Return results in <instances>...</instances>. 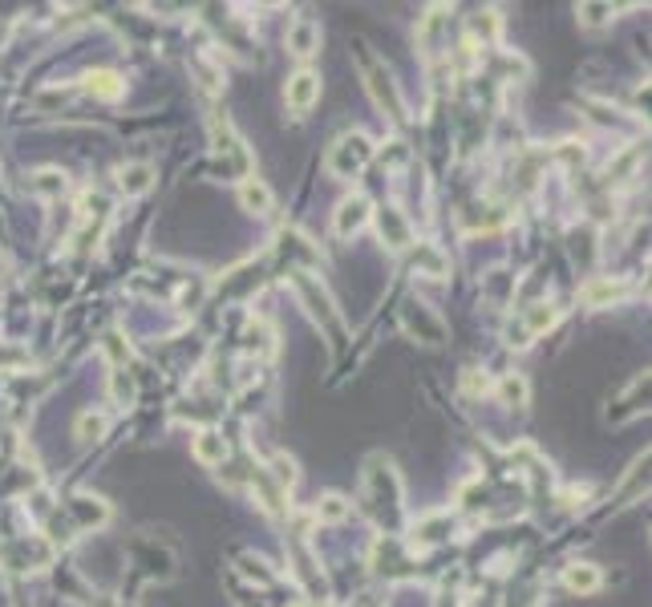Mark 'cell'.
Returning <instances> with one entry per match:
<instances>
[{"label":"cell","instance_id":"obj_1","mask_svg":"<svg viewBox=\"0 0 652 607\" xmlns=\"http://www.w3.org/2000/svg\"><path fill=\"white\" fill-rule=\"evenodd\" d=\"M373 138L361 134V129H353V134H344L341 142L328 150V170H333L336 178H353L357 170L369 166V158H373Z\"/></svg>","mask_w":652,"mask_h":607},{"label":"cell","instance_id":"obj_2","mask_svg":"<svg viewBox=\"0 0 652 607\" xmlns=\"http://www.w3.org/2000/svg\"><path fill=\"white\" fill-rule=\"evenodd\" d=\"M317 97H320V77L312 69H300V73H292V77H288V85H284L288 110L304 113V110H312V105H317Z\"/></svg>","mask_w":652,"mask_h":607},{"label":"cell","instance_id":"obj_3","mask_svg":"<svg viewBox=\"0 0 652 607\" xmlns=\"http://www.w3.org/2000/svg\"><path fill=\"white\" fill-rule=\"evenodd\" d=\"M373 219V207H369V199L365 194H353V199H344L341 207H336V219H333V227H336V235L341 239H349V235H357L361 227Z\"/></svg>","mask_w":652,"mask_h":607},{"label":"cell","instance_id":"obj_4","mask_svg":"<svg viewBox=\"0 0 652 607\" xmlns=\"http://www.w3.org/2000/svg\"><path fill=\"white\" fill-rule=\"evenodd\" d=\"M288 49H292L296 57H312L320 49V29L308 21V16H300V21L288 24Z\"/></svg>","mask_w":652,"mask_h":607},{"label":"cell","instance_id":"obj_5","mask_svg":"<svg viewBox=\"0 0 652 607\" xmlns=\"http://www.w3.org/2000/svg\"><path fill=\"white\" fill-rule=\"evenodd\" d=\"M603 575L595 563H571L567 571H563V587L567 591H579V595H592V591H600Z\"/></svg>","mask_w":652,"mask_h":607},{"label":"cell","instance_id":"obj_6","mask_svg":"<svg viewBox=\"0 0 652 607\" xmlns=\"http://www.w3.org/2000/svg\"><path fill=\"white\" fill-rule=\"evenodd\" d=\"M377 227H381V239L389 243V247H409V243H414V235H409V223L393 207L377 210Z\"/></svg>","mask_w":652,"mask_h":607},{"label":"cell","instance_id":"obj_7","mask_svg":"<svg viewBox=\"0 0 652 607\" xmlns=\"http://www.w3.org/2000/svg\"><path fill=\"white\" fill-rule=\"evenodd\" d=\"M239 202H244V210H252V215H272L268 183H260V178H244V186H239Z\"/></svg>","mask_w":652,"mask_h":607},{"label":"cell","instance_id":"obj_8","mask_svg":"<svg viewBox=\"0 0 652 607\" xmlns=\"http://www.w3.org/2000/svg\"><path fill=\"white\" fill-rule=\"evenodd\" d=\"M624 291H628L624 280H592L584 291H579V299L592 304V308H603V304H612V299H620Z\"/></svg>","mask_w":652,"mask_h":607},{"label":"cell","instance_id":"obj_9","mask_svg":"<svg viewBox=\"0 0 652 607\" xmlns=\"http://www.w3.org/2000/svg\"><path fill=\"white\" fill-rule=\"evenodd\" d=\"M195 458L203 461V466H223V458H228V442H223L215 429H203V433L195 437Z\"/></svg>","mask_w":652,"mask_h":607},{"label":"cell","instance_id":"obj_10","mask_svg":"<svg viewBox=\"0 0 652 607\" xmlns=\"http://www.w3.org/2000/svg\"><path fill=\"white\" fill-rule=\"evenodd\" d=\"M150 183H155V170H150L147 162H130V166L118 170V186H122L126 194H142V191H150Z\"/></svg>","mask_w":652,"mask_h":607},{"label":"cell","instance_id":"obj_11","mask_svg":"<svg viewBox=\"0 0 652 607\" xmlns=\"http://www.w3.org/2000/svg\"><path fill=\"white\" fill-rule=\"evenodd\" d=\"M85 89H90V94H98V97H106V102H114V97H122V77H118V73H110V69H98V73H90V77H85Z\"/></svg>","mask_w":652,"mask_h":607},{"label":"cell","instance_id":"obj_12","mask_svg":"<svg viewBox=\"0 0 652 607\" xmlns=\"http://www.w3.org/2000/svg\"><path fill=\"white\" fill-rule=\"evenodd\" d=\"M555 320H559V312H555L551 304H535L527 312V332H522V344H527V336H539V332H547Z\"/></svg>","mask_w":652,"mask_h":607},{"label":"cell","instance_id":"obj_13","mask_svg":"<svg viewBox=\"0 0 652 607\" xmlns=\"http://www.w3.org/2000/svg\"><path fill=\"white\" fill-rule=\"evenodd\" d=\"M106 425L110 421L102 417V413H82V417H77V437H85V442H90V437H102Z\"/></svg>","mask_w":652,"mask_h":607},{"label":"cell","instance_id":"obj_14","mask_svg":"<svg viewBox=\"0 0 652 607\" xmlns=\"http://www.w3.org/2000/svg\"><path fill=\"white\" fill-rule=\"evenodd\" d=\"M317 514H320V518H328V522H336V518L349 514V502H344L341 494H328V498L317 506Z\"/></svg>","mask_w":652,"mask_h":607},{"label":"cell","instance_id":"obj_15","mask_svg":"<svg viewBox=\"0 0 652 607\" xmlns=\"http://www.w3.org/2000/svg\"><path fill=\"white\" fill-rule=\"evenodd\" d=\"M417 263H422L430 275H442V272H446V259H442L433 247H417Z\"/></svg>","mask_w":652,"mask_h":607},{"label":"cell","instance_id":"obj_16","mask_svg":"<svg viewBox=\"0 0 652 607\" xmlns=\"http://www.w3.org/2000/svg\"><path fill=\"white\" fill-rule=\"evenodd\" d=\"M498 393H503L511 405H522V401H527V385H522L519 377H506L503 385H498Z\"/></svg>","mask_w":652,"mask_h":607},{"label":"cell","instance_id":"obj_17","mask_svg":"<svg viewBox=\"0 0 652 607\" xmlns=\"http://www.w3.org/2000/svg\"><path fill=\"white\" fill-rule=\"evenodd\" d=\"M33 186L37 191H66V174H58V170H41V174L33 178Z\"/></svg>","mask_w":652,"mask_h":607},{"label":"cell","instance_id":"obj_18","mask_svg":"<svg viewBox=\"0 0 652 607\" xmlns=\"http://www.w3.org/2000/svg\"><path fill=\"white\" fill-rule=\"evenodd\" d=\"M579 13H584V21H587V24H600V21H608L612 8H608V4H584Z\"/></svg>","mask_w":652,"mask_h":607},{"label":"cell","instance_id":"obj_19","mask_svg":"<svg viewBox=\"0 0 652 607\" xmlns=\"http://www.w3.org/2000/svg\"><path fill=\"white\" fill-rule=\"evenodd\" d=\"M0 280H4V255H0Z\"/></svg>","mask_w":652,"mask_h":607},{"label":"cell","instance_id":"obj_20","mask_svg":"<svg viewBox=\"0 0 652 607\" xmlns=\"http://www.w3.org/2000/svg\"><path fill=\"white\" fill-rule=\"evenodd\" d=\"M296 607H320V603H296Z\"/></svg>","mask_w":652,"mask_h":607}]
</instances>
